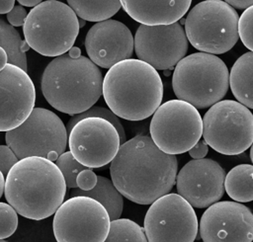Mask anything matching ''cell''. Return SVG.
Masks as SVG:
<instances>
[{"mask_svg": "<svg viewBox=\"0 0 253 242\" xmlns=\"http://www.w3.org/2000/svg\"><path fill=\"white\" fill-rule=\"evenodd\" d=\"M228 69L216 55L195 52L184 56L172 76V88L179 100L196 109H205L220 101L228 90Z\"/></svg>", "mask_w": 253, "mask_h": 242, "instance_id": "cell-5", "label": "cell"}, {"mask_svg": "<svg viewBox=\"0 0 253 242\" xmlns=\"http://www.w3.org/2000/svg\"><path fill=\"white\" fill-rule=\"evenodd\" d=\"M19 159L8 145H0V172L6 176Z\"/></svg>", "mask_w": 253, "mask_h": 242, "instance_id": "cell-30", "label": "cell"}, {"mask_svg": "<svg viewBox=\"0 0 253 242\" xmlns=\"http://www.w3.org/2000/svg\"><path fill=\"white\" fill-rule=\"evenodd\" d=\"M104 242H147L144 230L128 218H117L110 222L108 235Z\"/></svg>", "mask_w": 253, "mask_h": 242, "instance_id": "cell-25", "label": "cell"}, {"mask_svg": "<svg viewBox=\"0 0 253 242\" xmlns=\"http://www.w3.org/2000/svg\"><path fill=\"white\" fill-rule=\"evenodd\" d=\"M133 48L138 59L156 70H165L186 55L188 40L177 22L170 25H140L134 36Z\"/></svg>", "mask_w": 253, "mask_h": 242, "instance_id": "cell-14", "label": "cell"}, {"mask_svg": "<svg viewBox=\"0 0 253 242\" xmlns=\"http://www.w3.org/2000/svg\"><path fill=\"white\" fill-rule=\"evenodd\" d=\"M79 28L78 18L67 4L47 0L27 14L23 33L29 47L43 56L55 57L73 46Z\"/></svg>", "mask_w": 253, "mask_h": 242, "instance_id": "cell-6", "label": "cell"}, {"mask_svg": "<svg viewBox=\"0 0 253 242\" xmlns=\"http://www.w3.org/2000/svg\"><path fill=\"white\" fill-rule=\"evenodd\" d=\"M121 7L141 25L176 23L188 12L192 0H120Z\"/></svg>", "mask_w": 253, "mask_h": 242, "instance_id": "cell-19", "label": "cell"}, {"mask_svg": "<svg viewBox=\"0 0 253 242\" xmlns=\"http://www.w3.org/2000/svg\"><path fill=\"white\" fill-rule=\"evenodd\" d=\"M150 138L163 152L171 155L189 151L202 137V117L194 106L182 100H169L153 113Z\"/></svg>", "mask_w": 253, "mask_h": 242, "instance_id": "cell-9", "label": "cell"}, {"mask_svg": "<svg viewBox=\"0 0 253 242\" xmlns=\"http://www.w3.org/2000/svg\"><path fill=\"white\" fill-rule=\"evenodd\" d=\"M67 3L76 16L89 22L108 20L121 8L120 0H67Z\"/></svg>", "mask_w": 253, "mask_h": 242, "instance_id": "cell-23", "label": "cell"}, {"mask_svg": "<svg viewBox=\"0 0 253 242\" xmlns=\"http://www.w3.org/2000/svg\"><path fill=\"white\" fill-rule=\"evenodd\" d=\"M8 63V55L6 50L0 46V70L3 69V67Z\"/></svg>", "mask_w": 253, "mask_h": 242, "instance_id": "cell-36", "label": "cell"}, {"mask_svg": "<svg viewBox=\"0 0 253 242\" xmlns=\"http://www.w3.org/2000/svg\"><path fill=\"white\" fill-rule=\"evenodd\" d=\"M89 117H97V118H102L107 120L108 121H110L117 129L118 133H119V137H120V142L121 144L124 143L126 141V132L124 129V126L122 124V122L120 121L119 118L110 110L104 107H91L88 110L77 114V115H73L69 121H67V125H66V131L67 133L70 131V129L72 128V126L80 120L85 119V118H89Z\"/></svg>", "mask_w": 253, "mask_h": 242, "instance_id": "cell-26", "label": "cell"}, {"mask_svg": "<svg viewBox=\"0 0 253 242\" xmlns=\"http://www.w3.org/2000/svg\"><path fill=\"white\" fill-rule=\"evenodd\" d=\"M105 207L92 198L74 196L58 206L52 220L57 242H104L110 228Z\"/></svg>", "mask_w": 253, "mask_h": 242, "instance_id": "cell-11", "label": "cell"}, {"mask_svg": "<svg viewBox=\"0 0 253 242\" xmlns=\"http://www.w3.org/2000/svg\"><path fill=\"white\" fill-rule=\"evenodd\" d=\"M70 195L85 196L94 199L100 202L107 210L110 219L114 220L120 218L124 208L123 196L116 189L112 181L103 176H97V184L89 191H82L78 188H73Z\"/></svg>", "mask_w": 253, "mask_h": 242, "instance_id": "cell-21", "label": "cell"}, {"mask_svg": "<svg viewBox=\"0 0 253 242\" xmlns=\"http://www.w3.org/2000/svg\"><path fill=\"white\" fill-rule=\"evenodd\" d=\"M102 94L118 118L142 121L161 105L163 83L158 71L148 63L127 58L110 67L103 79Z\"/></svg>", "mask_w": 253, "mask_h": 242, "instance_id": "cell-3", "label": "cell"}, {"mask_svg": "<svg viewBox=\"0 0 253 242\" xmlns=\"http://www.w3.org/2000/svg\"><path fill=\"white\" fill-rule=\"evenodd\" d=\"M18 227L16 210L6 202H0V239L10 237Z\"/></svg>", "mask_w": 253, "mask_h": 242, "instance_id": "cell-28", "label": "cell"}, {"mask_svg": "<svg viewBox=\"0 0 253 242\" xmlns=\"http://www.w3.org/2000/svg\"><path fill=\"white\" fill-rule=\"evenodd\" d=\"M15 0H0V14H7L14 7Z\"/></svg>", "mask_w": 253, "mask_h": 242, "instance_id": "cell-35", "label": "cell"}, {"mask_svg": "<svg viewBox=\"0 0 253 242\" xmlns=\"http://www.w3.org/2000/svg\"><path fill=\"white\" fill-rule=\"evenodd\" d=\"M21 6H26V7H35L38 4H40L42 0H17Z\"/></svg>", "mask_w": 253, "mask_h": 242, "instance_id": "cell-37", "label": "cell"}, {"mask_svg": "<svg viewBox=\"0 0 253 242\" xmlns=\"http://www.w3.org/2000/svg\"><path fill=\"white\" fill-rule=\"evenodd\" d=\"M4 185H5V179H4V175L0 172V198L3 195L4 192Z\"/></svg>", "mask_w": 253, "mask_h": 242, "instance_id": "cell-39", "label": "cell"}, {"mask_svg": "<svg viewBox=\"0 0 253 242\" xmlns=\"http://www.w3.org/2000/svg\"><path fill=\"white\" fill-rule=\"evenodd\" d=\"M188 152L192 158L202 159L208 154L209 146L204 139H200Z\"/></svg>", "mask_w": 253, "mask_h": 242, "instance_id": "cell-33", "label": "cell"}, {"mask_svg": "<svg viewBox=\"0 0 253 242\" xmlns=\"http://www.w3.org/2000/svg\"><path fill=\"white\" fill-rule=\"evenodd\" d=\"M225 171L214 160L193 159L176 175L178 195L193 207L205 208L218 202L224 194Z\"/></svg>", "mask_w": 253, "mask_h": 242, "instance_id": "cell-16", "label": "cell"}, {"mask_svg": "<svg viewBox=\"0 0 253 242\" xmlns=\"http://www.w3.org/2000/svg\"><path fill=\"white\" fill-rule=\"evenodd\" d=\"M253 166L251 164H239L225 174L223 187L229 198L237 202H249L253 201Z\"/></svg>", "mask_w": 253, "mask_h": 242, "instance_id": "cell-22", "label": "cell"}, {"mask_svg": "<svg viewBox=\"0 0 253 242\" xmlns=\"http://www.w3.org/2000/svg\"><path fill=\"white\" fill-rule=\"evenodd\" d=\"M177 171L176 156L161 151L146 135H136L122 143L110 166L116 189L138 204H150L168 194Z\"/></svg>", "mask_w": 253, "mask_h": 242, "instance_id": "cell-1", "label": "cell"}, {"mask_svg": "<svg viewBox=\"0 0 253 242\" xmlns=\"http://www.w3.org/2000/svg\"><path fill=\"white\" fill-rule=\"evenodd\" d=\"M76 184L78 189L82 191H89L97 184V175L92 169L86 168L78 173L76 177Z\"/></svg>", "mask_w": 253, "mask_h": 242, "instance_id": "cell-31", "label": "cell"}, {"mask_svg": "<svg viewBox=\"0 0 253 242\" xmlns=\"http://www.w3.org/2000/svg\"><path fill=\"white\" fill-rule=\"evenodd\" d=\"M199 230L203 242H252L253 214L241 202H216L204 211Z\"/></svg>", "mask_w": 253, "mask_h": 242, "instance_id": "cell-15", "label": "cell"}, {"mask_svg": "<svg viewBox=\"0 0 253 242\" xmlns=\"http://www.w3.org/2000/svg\"><path fill=\"white\" fill-rule=\"evenodd\" d=\"M253 52L243 53L232 65L228 75V84L237 102L248 109L253 108Z\"/></svg>", "mask_w": 253, "mask_h": 242, "instance_id": "cell-20", "label": "cell"}, {"mask_svg": "<svg viewBox=\"0 0 253 242\" xmlns=\"http://www.w3.org/2000/svg\"><path fill=\"white\" fill-rule=\"evenodd\" d=\"M0 242H7V241H5L4 239H0Z\"/></svg>", "mask_w": 253, "mask_h": 242, "instance_id": "cell-40", "label": "cell"}, {"mask_svg": "<svg viewBox=\"0 0 253 242\" xmlns=\"http://www.w3.org/2000/svg\"><path fill=\"white\" fill-rule=\"evenodd\" d=\"M26 17H27V11L21 5L14 6L12 10L7 13V20L12 27L23 26Z\"/></svg>", "mask_w": 253, "mask_h": 242, "instance_id": "cell-32", "label": "cell"}, {"mask_svg": "<svg viewBox=\"0 0 253 242\" xmlns=\"http://www.w3.org/2000/svg\"><path fill=\"white\" fill-rule=\"evenodd\" d=\"M55 161H56L55 163L56 166L58 167V169L63 175L66 188H70V189L77 188L76 177L79 172L86 169L87 167L80 164L73 157L70 151H66V152L64 151L63 153H61Z\"/></svg>", "mask_w": 253, "mask_h": 242, "instance_id": "cell-27", "label": "cell"}, {"mask_svg": "<svg viewBox=\"0 0 253 242\" xmlns=\"http://www.w3.org/2000/svg\"><path fill=\"white\" fill-rule=\"evenodd\" d=\"M252 20H253V6H249L238 18L237 33L242 43L249 49L253 50L252 43Z\"/></svg>", "mask_w": 253, "mask_h": 242, "instance_id": "cell-29", "label": "cell"}, {"mask_svg": "<svg viewBox=\"0 0 253 242\" xmlns=\"http://www.w3.org/2000/svg\"><path fill=\"white\" fill-rule=\"evenodd\" d=\"M0 46L8 55V63L19 66L27 71L26 50L30 47L25 40H22L17 30L0 18Z\"/></svg>", "mask_w": 253, "mask_h": 242, "instance_id": "cell-24", "label": "cell"}, {"mask_svg": "<svg viewBox=\"0 0 253 242\" xmlns=\"http://www.w3.org/2000/svg\"><path fill=\"white\" fill-rule=\"evenodd\" d=\"M224 2L237 9H246L253 5V0H224Z\"/></svg>", "mask_w": 253, "mask_h": 242, "instance_id": "cell-34", "label": "cell"}, {"mask_svg": "<svg viewBox=\"0 0 253 242\" xmlns=\"http://www.w3.org/2000/svg\"><path fill=\"white\" fill-rule=\"evenodd\" d=\"M84 44L89 59L103 68H110L130 58L133 52L131 32L122 22L112 19L93 25L86 35Z\"/></svg>", "mask_w": 253, "mask_h": 242, "instance_id": "cell-18", "label": "cell"}, {"mask_svg": "<svg viewBox=\"0 0 253 242\" xmlns=\"http://www.w3.org/2000/svg\"><path fill=\"white\" fill-rule=\"evenodd\" d=\"M238 15L222 0H205L195 5L185 20L188 41L202 52L221 54L238 40Z\"/></svg>", "mask_w": 253, "mask_h": 242, "instance_id": "cell-7", "label": "cell"}, {"mask_svg": "<svg viewBox=\"0 0 253 242\" xmlns=\"http://www.w3.org/2000/svg\"><path fill=\"white\" fill-rule=\"evenodd\" d=\"M68 55L73 57V58H76V57H79L81 55V49L77 46H72L69 50H68Z\"/></svg>", "mask_w": 253, "mask_h": 242, "instance_id": "cell-38", "label": "cell"}, {"mask_svg": "<svg viewBox=\"0 0 253 242\" xmlns=\"http://www.w3.org/2000/svg\"><path fill=\"white\" fill-rule=\"evenodd\" d=\"M103 76L99 67L86 56H55L44 68L41 88L44 99L55 110L77 115L99 100Z\"/></svg>", "mask_w": 253, "mask_h": 242, "instance_id": "cell-4", "label": "cell"}, {"mask_svg": "<svg viewBox=\"0 0 253 242\" xmlns=\"http://www.w3.org/2000/svg\"><path fill=\"white\" fill-rule=\"evenodd\" d=\"M36 89L28 73L6 63L0 70V131L20 125L35 107Z\"/></svg>", "mask_w": 253, "mask_h": 242, "instance_id": "cell-17", "label": "cell"}, {"mask_svg": "<svg viewBox=\"0 0 253 242\" xmlns=\"http://www.w3.org/2000/svg\"><path fill=\"white\" fill-rule=\"evenodd\" d=\"M5 140L18 159L46 158L50 152L60 155L65 151L67 131L56 114L44 108H34L20 125L6 131Z\"/></svg>", "mask_w": 253, "mask_h": 242, "instance_id": "cell-10", "label": "cell"}, {"mask_svg": "<svg viewBox=\"0 0 253 242\" xmlns=\"http://www.w3.org/2000/svg\"><path fill=\"white\" fill-rule=\"evenodd\" d=\"M203 121V137L208 146L223 155H238L253 141V115L234 100H220L211 106Z\"/></svg>", "mask_w": 253, "mask_h": 242, "instance_id": "cell-8", "label": "cell"}, {"mask_svg": "<svg viewBox=\"0 0 253 242\" xmlns=\"http://www.w3.org/2000/svg\"><path fill=\"white\" fill-rule=\"evenodd\" d=\"M6 176L5 198L16 212L26 218H47L64 201L67 188L63 175L56 164L46 158H22Z\"/></svg>", "mask_w": 253, "mask_h": 242, "instance_id": "cell-2", "label": "cell"}, {"mask_svg": "<svg viewBox=\"0 0 253 242\" xmlns=\"http://www.w3.org/2000/svg\"><path fill=\"white\" fill-rule=\"evenodd\" d=\"M67 143L73 157L87 168L111 163L121 145L116 127L97 117L78 121L67 133Z\"/></svg>", "mask_w": 253, "mask_h": 242, "instance_id": "cell-13", "label": "cell"}, {"mask_svg": "<svg viewBox=\"0 0 253 242\" xmlns=\"http://www.w3.org/2000/svg\"><path fill=\"white\" fill-rule=\"evenodd\" d=\"M199 223L194 207L178 194L151 202L144 217L147 242H194Z\"/></svg>", "mask_w": 253, "mask_h": 242, "instance_id": "cell-12", "label": "cell"}]
</instances>
